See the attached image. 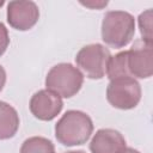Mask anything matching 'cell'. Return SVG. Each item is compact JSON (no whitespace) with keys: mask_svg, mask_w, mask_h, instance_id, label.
Instances as JSON below:
<instances>
[{"mask_svg":"<svg viewBox=\"0 0 153 153\" xmlns=\"http://www.w3.org/2000/svg\"><path fill=\"white\" fill-rule=\"evenodd\" d=\"M93 130L92 120L88 115L78 110L67 111L55 126L56 139L66 146L85 143Z\"/></svg>","mask_w":153,"mask_h":153,"instance_id":"obj_1","label":"cell"},{"mask_svg":"<svg viewBox=\"0 0 153 153\" xmlns=\"http://www.w3.org/2000/svg\"><path fill=\"white\" fill-rule=\"evenodd\" d=\"M135 32L134 17L124 11H110L104 16L102 23L103 41L114 48L127 45Z\"/></svg>","mask_w":153,"mask_h":153,"instance_id":"obj_2","label":"cell"},{"mask_svg":"<svg viewBox=\"0 0 153 153\" xmlns=\"http://www.w3.org/2000/svg\"><path fill=\"white\" fill-rule=\"evenodd\" d=\"M82 81V74L71 63H59L54 66L45 78L47 88L59 97L65 98L74 96L81 88Z\"/></svg>","mask_w":153,"mask_h":153,"instance_id":"obj_3","label":"cell"},{"mask_svg":"<svg viewBox=\"0 0 153 153\" xmlns=\"http://www.w3.org/2000/svg\"><path fill=\"white\" fill-rule=\"evenodd\" d=\"M108 102L122 110L133 109L141 99V88L139 82L131 76L114 79L106 88Z\"/></svg>","mask_w":153,"mask_h":153,"instance_id":"obj_4","label":"cell"},{"mask_svg":"<svg viewBox=\"0 0 153 153\" xmlns=\"http://www.w3.org/2000/svg\"><path fill=\"white\" fill-rule=\"evenodd\" d=\"M110 51L102 44H88L79 50L75 61L81 71L91 79H100L106 73Z\"/></svg>","mask_w":153,"mask_h":153,"instance_id":"obj_5","label":"cell"},{"mask_svg":"<svg viewBox=\"0 0 153 153\" xmlns=\"http://www.w3.org/2000/svg\"><path fill=\"white\" fill-rule=\"evenodd\" d=\"M153 44L142 39L135 41L128 51V68L130 75L137 78H149L153 74Z\"/></svg>","mask_w":153,"mask_h":153,"instance_id":"obj_6","label":"cell"},{"mask_svg":"<svg viewBox=\"0 0 153 153\" xmlns=\"http://www.w3.org/2000/svg\"><path fill=\"white\" fill-rule=\"evenodd\" d=\"M39 11L33 1H11L7 6V22L17 30L31 29L38 20Z\"/></svg>","mask_w":153,"mask_h":153,"instance_id":"obj_7","label":"cell"},{"mask_svg":"<svg viewBox=\"0 0 153 153\" xmlns=\"http://www.w3.org/2000/svg\"><path fill=\"white\" fill-rule=\"evenodd\" d=\"M61 98L49 90L36 92L30 100V110L35 117L42 121H50L60 114L62 109Z\"/></svg>","mask_w":153,"mask_h":153,"instance_id":"obj_8","label":"cell"},{"mask_svg":"<svg viewBox=\"0 0 153 153\" xmlns=\"http://www.w3.org/2000/svg\"><path fill=\"white\" fill-rule=\"evenodd\" d=\"M126 147V140L122 134L115 129H99L90 143L92 153H118Z\"/></svg>","mask_w":153,"mask_h":153,"instance_id":"obj_9","label":"cell"},{"mask_svg":"<svg viewBox=\"0 0 153 153\" xmlns=\"http://www.w3.org/2000/svg\"><path fill=\"white\" fill-rule=\"evenodd\" d=\"M19 127V117L13 106L0 100V139L12 137Z\"/></svg>","mask_w":153,"mask_h":153,"instance_id":"obj_10","label":"cell"},{"mask_svg":"<svg viewBox=\"0 0 153 153\" xmlns=\"http://www.w3.org/2000/svg\"><path fill=\"white\" fill-rule=\"evenodd\" d=\"M106 73L110 80L130 76V72L128 68V51H121L110 57L106 67Z\"/></svg>","mask_w":153,"mask_h":153,"instance_id":"obj_11","label":"cell"},{"mask_svg":"<svg viewBox=\"0 0 153 153\" xmlns=\"http://www.w3.org/2000/svg\"><path fill=\"white\" fill-rule=\"evenodd\" d=\"M20 153H55V148L50 140L42 136H33L23 142Z\"/></svg>","mask_w":153,"mask_h":153,"instance_id":"obj_12","label":"cell"},{"mask_svg":"<svg viewBox=\"0 0 153 153\" xmlns=\"http://www.w3.org/2000/svg\"><path fill=\"white\" fill-rule=\"evenodd\" d=\"M139 26L142 35V41L153 44V35H152V10H147L142 12L139 17Z\"/></svg>","mask_w":153,"mask_h":153,"instance_id":"obj_13","label":"cell"},{"mask_svg":"<svg viewBox=\"0 0 153 153\" xmlns=\"http://www.w3.org/2000/svg\"><path fill=\"white\" fill-rule=\"evenodd\" d=\"M8 43H10V38H8L7 29H6V26L2 23H0V56L7 49Z\"/></svg>","mask_w":153,"mask_h":153,"instance_id":"obj_14","label":"cell"},{"mask_svg":"<svg viewBox=\"0 0 153 153\" xmlns=\"http://www.w3.org/2000/svg\"><path fill=\"white\" fill-rule=\"evenodd\" d=\"M81 5H84V6H86V7H91V8H102V7H104V6H106L108 5V1H99V2H88V1H81Z\"/></svg>","mask_w":153,"mask_h":153,"instance_id":"obj_15","label":"cell"},{"mask_svg":"<svg viewBox=\"0 0 153 153\" xmlns=\"http://www.w3.org/2000/svg\"><path fill=\"white\" fill-rule=\"evenodd\" d=\"M5 81H6V73H5V69L0 66V91L5 85Z\"/></svg>","mask_w":153,"mask_h":153,"instance_id":"obj_16","label":"cell"},{"mask_svg":"<svg viewBox=\"0 0 153 153\" xmlns=\"http://www.w3.org/2000/svg\"><path fill=\"white\" fill-rule=\"evenodd\" d=\"M118 153H140V152L134 148H130V147H123Z\"/></svg>","mask_w":153,"mask_h":153,"instance_id":"obj_17","label":"cell"},{"mask_svg":"<svg viewBox=\"0 0 153 153\" xmlns=\"http://www.w3.org/2000/svg\"><path fill=\"white\" fill-rule=\"evenodd\" d=\"M65 153H84L82 151H71V152H65Z\"/></svg>","mask_w":153,"mask_h":153,"instance_id":"obj_18","label":"cell"},{"mask_svg":"<svg viewBox=\"0 0 153 153\" xmlns=\"http://www.w3.org/2000/svg\"><path fill=\"white\" fill-rule=\"evenodd\" d=\"M2 5H4V1H2V0H0V7H1Z\"/></svg>","mask_w":153,"mask_h":153,"instance_id":"obj_19","label":"cell"}]
</instances>
